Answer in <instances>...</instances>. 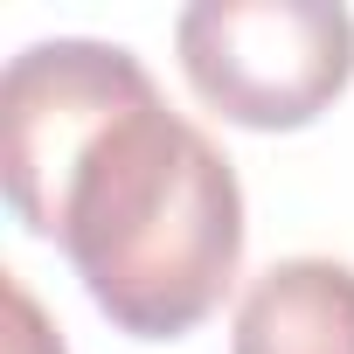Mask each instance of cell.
Returning <instances> with one entry per match:
<instances>
[{
  "label": "cell",
  "mask_w": 354,
  "mask_h": 354,
  "mask_svg": "<svg viewBox=\"0 0 354 354\" xmlns=\"http://www.w3.org/2000/svg\"><path fill=\"white\" fill-rule=\"evenodd\" d=\"M63 243L91 306L139 340L195 333L243 264V188L230 153L160 84L118 97L15 209Z\"/></svg>",
  "instance_id": "cell-1"
},
{
  "label": "cell",
  "mask_w": 354,
  "mask_h": 354,
  "mask_svg": "<svg viewBox=\"0 0 354 354\" xmlns=\"http://www.w3.org/2000/svg\"><path fill=\"white\" fill-rule=\"evenodd\" d=\"M174 49L209 111L250 132L313 125L354 77V15L333 0H195Z\"/></svg>",
  "instance_id": "cell-2"
},
{
  "label": "cell",
  "mask_w": 354,
  "mask_h": 354,
  "mask_svg": "<svg viewBox=\"0 0 354 354\" xmlns=\"http://www.w3.org/2000/svg\"><path fill=\"white\" fill-rule=\"evenodd\" d=\"M230 354H354V264L278 257L250 278Z\"/></svg>",
  "instance_id": "cell-3"
},
{
  "label": "cell",
  "mask_w": 354,
  "mask_h": 354,
  "mask_svg": "<svg viewBox=\"0 0 354 354\" xmlns=\"http://www.w3.org/2000/svg\"><path fill=\"white\" fill-rule=\"evenodd\" d=\"M15 319H21V333H15V354H63V340L42 326V313H35V299L15 285Z\"/></svg>",
  "instance_id": "cell-4"
}]
</instances>
